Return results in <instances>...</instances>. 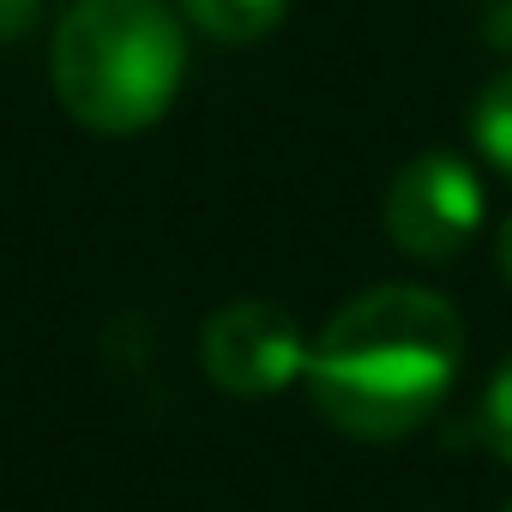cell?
<instances>
[{"instance_id":"6da1fadb","label":"cell","mask_w":512,"mask_h":512,"mask_svg":"<svg viewBox=\"0 0 512 512\" xmlns=\"http://www.w3.org/2000/svg\"><path fill=\"white\" fill-rule=\"evenodd\" d=\"M458 362V308L416 284H380L332 314V326L308 350V392L338 434L404 440L452 392Z\"/></svg>"},{"instance_id":"7a4b0ae2","label":"cell","mask_w":512,"mask_h":512,"mask_svg":"<svg viewBox=\"0 0 512 512\" xmlns=\"http://www.w3.org/2000/svg\"><path fill=\"white\" fill-rule=\"evenodd\" d=\"M49 73L79 127L127 139L169 115L187 73V37L169 0H73L55 25Z\"/></svg>"},{"instance_id":"3957f363","label":"cell","mask_w":512,"mask_h":512,"mask_svg":"<svg viewBox=\"0 0 512 512\" xmlns=\"http://www.w3.org/2000/svg\"><path fill=\"white\" fill-rule=\"evenodd\" d=\"M482 229V181L452 151L410 157L386 187V235L410 260H452Z\"/></svg>"},{"instance_id":"277c9868","label":"cell","mask_w":512,"mask_h":512,"mask_svg":"<svg viewBox=\"0 0 512 512\" xmlns=\"http://www.w3.org/2000/svg\"><path fill=\"white\" fill-rule=\"evenodd\" d=\"M211 386L229 398H272L296 374H308V338L278 302H229L205 320L199 338Z\"/></svg>"},{"instance_id":"5b68a950","label":"cell","mask_w":512,"mask_h":512,"mask_svg":"<svg viewBox=\"0 0 512 512\" xmlns=\"http://www.w3.org/2000/svg\"><path fill=\"white\" fill-rule=\"evenodd\" d=\"M284 13H290V0H181V19L229 49L266 43L284 25Z\"/></svg>"},{"instance_id":"8992f818","label":"cell","mask_w":512,"mask_h":512,"mask_svg":"<svg viewBox=\"0 0 512 512\" xmlns=\"http://www.w3.org/2000/svg\"><path fill=\"white\" fill-rule=\"evenodd\" d=\"M470 139H476V151L500 175H512V73H500V79L482 85V97L470 109Z\"/></svg>"},{"instance_id":"52a82bcc","label":"cell","mask_w":512,"mask_h":512,"mask_svg":"<svg viewBox=\"0 0 512 512\" xmlns=\"http://www.w3.org/2000/svg\"><path fill=\"white\" fill-rule=\"evenodd\" d=\"M476 434H482V446H488L500 464H512V356L494 368V380H488V392H482Z\"/></svg>"},{"instance_id":"ba28073f","label":"cell","mask_w":512,"mask_h":512,"mask_svg":"<svg viewBox=\"0 0 512 512\" xmlns=\"http://www.w3.org/2000/svg\"><path fill=\"white\" fill-rule=\"evenodd\" d=\"M37 7L43 0H0V43H13L37 25Z\"/></svg>"},{"instance_id":"9c48e42d","label":"cell","mask_w":512,"mask_h":512,"mask_svg":"<svg viewBox=\"0 0 512 512\" xmlns=\"http://www.w3.org/2000/svg\"><path fill=\"white\" fill-rule=\"evenodd\" d=\"M488 43L494 49H512V0H500L494 19H488Z\"/></svg>"},{"instance_id":"30bf717a","label":"cell","mask_w":512,"mask_h":512,"mask_svg":"<svg viewBox=\"0 0 512 512\" xmlns=\"http://www.w3.org/2000/svg\"><path fill=\"white\" fill-rule=\"evenodd\" d=\"M500 272H506V284H512V217L500 223Z\"/></svg>"},{"instance_id":"8fae6325","label":"cell","mask_w":512,"mask_h":512,"mask_svg":"<svg viewBox=\"0 0 512 512\" xmlns=\"http://www.w3.org/2000/svg\"><path fill=\"white\" fill-rule=\"evenodd\" d=\"M500 512H512V500H506V506H500Z\"/></svg>"}]
</instances>
